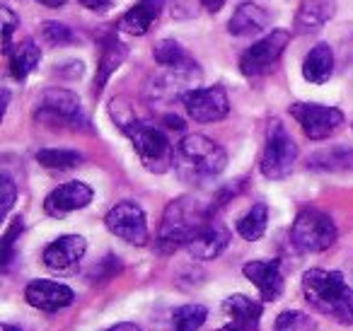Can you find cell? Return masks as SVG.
Segmentation results:
<instances>
[{"mask_svg":"<svg viewBox=\"0 0 353 331\" xmlns=\"http://www.w3.org/2000/svg\"><path fill=\"white\" fill-rule=\"evenodd\" d=\"M216 215V205L203 201L201 196H182L172 201L162 215L157 249L162 254H172L179 247H187L194 234Z\"/></svg>","mask_w":353,"mask_h":331,"instance_id":"cell-1","label":"cell"},{"mask_svg":"<svg viewBox=\"0 0 353 331\" xmlns=\"http://www.w3.org/2000/svg\"><path fill=\"white\" fill-rule=\"evenodd\" d=\"M303 292L317 312L353 326V288L343 281V273L310 268L303 273Z\"/></svg>","mask_w":353,"mask_h":331,"instance_id":"cell-2","label":"cell"},{"mask_svg":"<svg viewBox=\"0 0 353 331\" xmlns=\"http://www.w3.org/2000/svg\"><path fill=\"white\" fill-rule=\"evenodd\" d=\"M225 165L228 152L211 138L192 133V136H184L176 143L174 170L179 179L187 181V184H208L218 174H223Z\"/></svg>","mask_w":353,"mask_h":331,"instance_id":"cell-3","label":"cell"},{"mask_svg":"<svg viewBox=\"0 0 353 331\" xmlns=\"http://www.w3.org/2000/svg\"><path fill=\"white\" fill-rule=\"evenodd\" d=\"M121 131L131 138L133 150L138 152V157H141V162L145 165V170L162 174V172H167L174 165L176 148L172 146L170 136H167V128L155 126V123L136 117L131 123H126Z\"/></svg>","mask_w":353,"mask_h":331,"instance_id":"cell-4","label":"cell"},{"mask_svg":"<svg viewBox=\"0 0 353 331\" xmlns=\"http://www.w3.org/2000/svg\"><path fill=\"white\" fill-rule=\"evenodd\" d=\"M290 239L300 252H324L336 242V225H334L332 215L324 210L305 208L300 210L293 228H290Z\"/></svg>","mask_w":353,"mask_h":331,"instance_id":"cell-5","label":"cell"},{"mask_svg":"<svg viewBox=\"0 0 353 331\" xmlns=\"http://www.w3.org/2000/svg\"><path fill=\"white\" fill-rule=\"evenodd\" d=\"M37 121L46 126H70V128H88V114H85L80 99L73 92L61 88L44 90L37 102Z\"/></svg>","mask_w":353,"mask_h":331,"instance_id":"cell-6","label":"cell"},{"mask_svg":"<svg viewBox=\"0 0 353 331\" xmlns=\"http://www.w3.org/2000/svg\"><path fill=\"white\" fill-rule=\"evenodd\" d=\"M295 160H298V146L290 138V133L285 131V126L274 119L269 123V133H266V143H264V152H261V162L259 170L266 179H285L293 170Z\"/></svg>","mask_w":353,"mask_h":331,"instance_id":"cell-7","label":"cell"},{"mask_svg":"<svg viewBox=\"0 0 353 331\" xmlns=\"http://www.w3.org/2000/svg\"><path fill=\"white\" fill-rule=\"evenodd\" d=\"M290 44V32L288 30H274L266 37H261L259 41L250 46L240 59V70L247 78H256L264 75L274 63H279V59L283 56L285 46Z\"/></svg>","mask_w":353,"mask_h":331,"instance_id":"cell-8","label":"cell"},{"mask_svg":"<svg viewBox=\"0 0 353 331\" xmlns=\"http://www.w3.org/2000/svg\"><path fill=\"white\" fill-rule=\"evenodd\" d=\"M290 117L300 123V128H303L310 141H324V138H329L343 126L341 109L324 107V104L298 102L290 107Z\"/></svg>","mask_w":353,"mask_h":331,"instance_id":"cell-9","label":"cell"},{"mask_svg":"<svg viewBox=\"0 0 353 331\" xmlns=\"http://www.w3.org/2000/svg\"><path fill=\"white\" fill-rule=\"evenodd\" d=\"M104 225L112 234H117L119 239L128 244H136V247H143L148 244V218L145 210L141 208L133 201H121L117 203L104 218Z\"/></svg>","mask_w":353,"mask_h":331,"instance_id":"cell-10","label":"cell"},{"mask_svg":"<svg viewBox=\"0 0 353 331\" xmlns=\"http://www.w3.org/2000/svg\"><path fill=\"white\" fill-rule=\"evenodd\" d=\"M199 78H201V70H199L196 63L184 66V68H162V73L150 78L145 92L155 104L182 99L189 90H194Z\"/></svg>","mask_w":353,"mask_h":331,"instance_id":"cell-11","label":"cell"},{"mask_svg":"<svg viewBox=\"0 0 353 331\" xmlns=\"http://www.w3.org/2000/svg\"><path fill=\"white\" fill-rule=\"evenodd\" d=\"M187 114L196 123H216L228 117L230 112V99L221 85L213 88H194L182 97Z\"/></svg>","mask_w":353,"mask_h":331,"instance_id":"cell-12","label":"cell"},{"mask_svg":"<svg viewBox=\"0 0 353 331\" xmlns=\"http://www.w3.org/2000/svg\"><path fill=\"white\" fill-rule=\"evenodd\" d=\"M92 189L85 181H65L59 189H54L44 201V210L51 218H63V215L80 210L85 205H90L92 201Z\"/></svg>","mask_w":353,"mask_h":331,"instance_id":"cell-13","label":"cell"},{"mask_svg":"<svg viewBox=\"0 0 353 331\" xmlns=\"http://www.w3.org/2000/svg\"><path fill=\"white\" fill-rule=\"evenodd\" d=\"M228 244H230V230L225 228V223H221V220L213 215V218L194 234V239L187 244V252L192 254L194 259L208 261V259L221 257Z\"/></svg>","mask_w":353,"mask_h":331,"instance_id":"cell-14","label":"cell"},{"mask_svg":"<svg viewBox=\"0 0 353 331\" xmlns=\"http://www.w3.org/2000/svg\"><path fill=\"white\" fill-rule=\"evenodd\" d=\"M25 300L41 312H59V310H65L68 305H73L75 292L70 290L68 285H63V283L39 278V281H32L30 285H27Z\"/></svg>","mask_w":353,"mask_h":331,"instance_id":"cell-15","label":"cell"},{"mask_svg":"<svg viewBox=\"0 0 353 331\" xmlns=\"http://www.w3.org/2000/svg\"><path fill=\"white\" fill-rule=\"evenodd\" d=\"M88 252V242L80 234H63V237L54 239L49 247L44 249V263L51 271L65 273L80 263V259Z\"/></svg>","mask_w":353,"mask_h":331,"instance_id":"cell-16","label":"cell"},{"mask_svg":"<svg viewBox=\"0 0 353 331\" xmlns=\"http://www.w3.org/2000/svg\"><path fill=\"white\" fill-rule=\"evenodd\" d=\"M242 273L256 285L261 300L274 302L283 292V273H281L279 259H271V261H250L245 263Z\"/></svg>","mask_w":353,"mask_h":331,"instance_id":"cell-17","label":"cell"},{"mask_svg":"<svg viewBox=\"0 0 353 331\" xmlns=\"http://www.w3.org/2000/svg\"><path fill=\"white\" fill-rule=\"evenodd\" d=\"M223 310L230 317V324L218 331H259V319L264 307L247 295H230L223 302Z\"/></svg>","mask_w":353,"mask_h":331,"instance_id":"cell-18","label":"cell"},{"mask_svg":"<svg viewBox=\"0 0 353 331\" xmlns=\"http://www.w3.org/2000/svg\"><path fill=\"white\" fill-rule=\"evenodd\" d=\"M336 12V0H300L295 12V34H314Z\"/></svg>","mask_w":353,"mask_h":331,"instance_id":"cell-19","label":"cell"},{"mask_svg":"<svg viewBox=\"0 0 353 331\" xmlns=\"http://www.w3.org/2000/svg\"><path fill=\"white\" fill-rule=\"evenodd\" d=\"M165 3L167 0H141V3H136V6L119 20V30L133 37L148 34V30L155 25L157 17L165 10Z\"/></svg>","mask_w":353,"mask_h":331,"instance_id":"cell-20","label":"cell"},{"mask_svg":"<svg viewBox=\"0 0 353 331\" xmlns=\"http://www.w3.org/2000/svg\"><path fill=\"white\" fill-rule=\"evenodd\" d=\"M271 15L256 3H242L235 10V15L228 22V32L232 37H250V34H259L269 27Z\"/></svg>","mask_w":353,"mask_h":331,"instance_id":"cell-21","label":"cell"},{"mask_svg":"<svg viewBox=\"0 0 353 331\" xmlns=\"http://www.w3.org/2000/svg\"><path fill=\"white\" fill-rule=\"evenodd\" d=\"M334 73V51L329 44L319 41L310 49L303 61V78L312 85H324Z\"/></svg>","mask_w":353,"mask_h":331,"instance_id":"cell-22","label":"cell"},{"mask_svg":"<svg viewBox=\"0 0 353 331\" xmlns=\"http://www.w3.org/2000/svg\"><path fill=\"white\" fill-rule=\"evenodd\" d=\"M126 61V46L117 39V37H104L102 39V56H99L97 75H94V92H102L104 85L109 83L119 66Z\"/></svg>","mask_w":353,"mask_h":331,"instance_id":"cell-23","label":"cell"},{"mask_svg":"<svg viewBox=\"0 0 353 331\" xmlns=\"http://www.w3.org/2000/svg\"><path fill=\"white\" fill-rule=\"evenodd\" d=\"M8 56H10V73H12V78H15L17 83H22V80H25L27 75H30L32 70L39 66V61H41L39 46H37L32 39L17 44Z\"/></svg>","mask_w":353,"mask_h":331,"instance_id":"cell-24","label":"cell"},{"mask_svg":"<svg viewBox=\"0 0 353 331\" xmlns=\"http://www.w3.org/2000/svg\"><path fill=\"white\" fill-rule=\"evenodd\" d=\"M152 59L160 68H184V66H194L192 56L187 54L179 41L174 39H162L152 46Z\"/></svg>","mask_w":353,"mask_h":331,"instance_id":"cell-25","label":"cell"},{"mask_svg":"<svg viewBox=\"0 0 353 331\" xmlns=\"http://www.w3.org/2000/svg\"><path fill=\"white\" fill-rule=\"evenodd\" d=\"M266 223H269V208H266V203H256L237 220V232L247 242H256V239L264 237Z\"/></svg>","mask_w":353,"mask_h":331,"instance_id":"cell-26","label":"cell"},{"mask_svg":"<svg viewBox=\"0 0 353 331\" xmlns=\"http://www.w3.org/2000/svg\"><path fill=\"white\" fill-rule=\"evenodd\" d=\"M37 162L46 170H73L83 162V155L68 148H44V150H37Z\"/></svg>","mask_w":353,"mask_h":331,"instance_id":"cell-27","label":"cell"},{"mask_svg":"<svg viewBox=\"0 0 353 331\" xmlns=\"http://www.w3.org/2000/svg\"><path fill=\"white\" fill-rule=\"evenodd\" d=\"M208 317L203 305H182L172 312V331H199Z\"/></svg>","mask_w":353,"mask_h":331,"instance_id":"cell-28","label":"cell"},{"mask_svg":"<svg viewBox=\"0 0 353 331\" xmlns=\"http://www.w3.org/2000/svg\"><path fill=\"white\" fill-rule=\"evenodd\" d=\"M274 331H317V324L310 314L298 310H285L279 314L274 324Z\"/></svg>","mask_w":353,"mask_h":331,"instance_id":"cell-29","label":"cell"},{"mask_svg":"<svg viewBox=\"0 0 353 331\" xmlns=\"http://www.w3.org/2000/svg\"><path fill=\"white\" fill-rule=\"evenodd\" d=\"M41 37H44V41L51 46L78 44V34H75L70 27L61 25V22H44V25H41Z\"/></svg>","mask_w":353,"mask_h":331,"instance_id":"cell-30","label":"cell"},{"mask_svg":"<svg viewBox=\"0 0 353 331\" xmlns=\"http://www.w3.org/2000/svg\"><path fill=\"white\" fill-rule=\"evenodd\" d=\"M22 230H25V220L15 218L10 223V228L6 230V234H3V271H8L12 259H15V242L22 234Z\"/></svg>","mask_w":353,"mask_h":331,"instance_id":"cell-31","label":"cell"},{"mask_svg":"<svg viewBox=\"0 0 353 331\" xmlns=\"http://www.w3.org/2000/svg\"><path fill=\"white\" fill-rule=\"evenodd\" d=\"M0 12H3V49H6V54H10L12 51V34H15V30L20 27V17H17L8 6H3V10Z\"/></svg>","mask_w":353,"mask_h":331,"instance_id":"cell-32","label":"cell"},{"mask_svg":"<svg viewBox=\"0 0 353 331\" xmlns=\"http://www.w3.org/2000/svg\"><path fill=\"white\" fill-rule=\"evenodd\" d=\"M0 189H3V210L10 213L12 203H15V196H17L15 181H12L8 174H3V179H0Z\"/></svg>","mask_w":353,"mask_h":331,"instance_id":"cell-33","label":"cell"},{"mask_svg":"<svg viewBox=\"0 0 353 331\" xmlns=\"http://www.w3.org/2000/svg\"><path fill=\"white\" fill-rule=\"evenodd\" d=\"M80 6H85L88 10H92V12H107V10H112V0H78Z\"/></svg>","mask_w":353,"mask_h":331,"instance_id":"cell-34","label":"cell"},{"mask_svg":"<svg viewBox=\"0 0 353 331\" xmlns=\"http://www.w3.org/2000/svg\"><path fill=\"white\" fill-rule=\"evenodd\" d=\"M201 6L206 8L208 12H221L223 6H225V0H201Z\"/></svg>","mask_w":353,"mask_h":331,"instance_id":"cell-35","label":"cell"},{"mask_svg":"<svg viewBox=\"0 0 353 331\" xmlns=\"http://www.w3.org/2000/svg\"><path fill=\"white\" fill-rule=\"evenodd\" d=\"M107 331H143V329H141V326H136V324H131V321H121V324L109 326Z\"/></svg>","mask_w":353,"mask_h":331,"instance_id":"cell-36","label":"cell"},{"mask_svg":"<svg viewBox=\"0 0 353 331\" xmlns=\"http://www.w3.org/2000/svg\"><path fill=\"white\" fill-rule=\"evenodd\" d=\"M37 3H41V6H46V8H61L65 0H37Z\"/></svg>","mask_w":353,"mask_h":331,"instance_id":"cell-37","label":"cell"},{"mask_svg":"<svg viewBox=\"0 0 353 331\" xmlns=\"http://www.w3.org/2000/svg\"><path fill=\"white\" fill-rule=\"evenodd\" d=\"M3 331H20V326H12V324H3Z\"/></svg>","mask_w":353,"mask_h":331,"instance_id":"cell-38","label":"cell"}]
</instances>
